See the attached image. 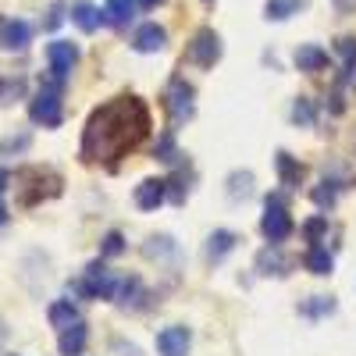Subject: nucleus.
I'll use <instances>...</instances> for the list:
<instances>
[{"label": "nucleus", "mask_w": 356, "mask_h": 356, "mask_svg": "<svg viewBox=\"0 0 356 356\" xmlns=\"http://www.w3.org/2000/svg\"><path fill=\"white\" fill-rule=\"evenodd\" d=\"M146 132H150L146 104L139 97H114L89 114V122L82 129L79 157L86 164H114L125 154H132L146 139Z\"/></svg>", "instance_id": "obj_1"}, {"label": "nucleus", "mask_w": 356, "mask_h": 356, "mask_svg": "<svg viewBox=\"0 0 356 356\" xmlns=\"http://www.w3.org/2000/svg\"><path fill=\"white\" fill-rule=\"evenodd\" d=\"M29 118L43 129H57L65 122V111H61V79L57 82H47L40 93L29 100Z\"/></svg>", "instance_id": "obj_2"}, {"label": "nucleus", "mask_w": 356, "mask_h": 356, "mask_svg": "<svg viewBox=\"0 0 356 356\" xmlns=\"http://www.w3.org/2000/svg\"><path fill=\"white\" fill-rule=\"evenodd\" d=\"M260 232H264V239L267 243H285L289 235H292V218L285 211V200L282 196H267L264 203V218H260Z\"/></svg>", "instance_id": "obj_3"}, {"label": "nucleus", "mask_w": 356, "mask_h": 356, "mask_svg": "<svg viewBox=\"0 0 356 356\" xmlns=\"http://www.w3.org/2000/svg\"><path fill=\"white\" fill-rule=\"evenodd\" d=\"M164 107H168L175 125L189 122V118L196 114V89L186 79H171L168 82V93H164Z\"/></svg>", "instance_id": "obj_4"}, {"label": "nucleus", "mask_w": 356, "mask_h": 356, "mask_svg": "<svg viewBox=\"0 0 356 356\" xmlns=\"http://www.w3.org/2000/svg\"><path fill=\"white\" fill-rule=\"evenodd\" d=\"M82 296H89V300H114V292H118V282L114 275L107 271V267L100 260H93L86 267V275H82V285H79Z\"/></svg>", "instance_id": "obj_5"}, {"label": "nucleus", "mask_w": 356, "mask_h": 356, "mask_svg": "<svg viewBox=\"0 0 356 356\" xmlns=\"http://www.w3.org/2000/svg\"><path fill=\"white\" fill-rule=\"evenodd\" d=\"M186 57L200 68H214L221 61V36L214 33V29H200V33L193 36V43H189V50H186Z\"/></svg>", "instance_id": "obj_6"}, {"label": "nucleus", "mask_w": 356, "mask_h": 356, "mask_svg": "<svg viewBox=\"0 0 356 356\" xmlns=\"http://www.w3.org/2000/svg\"><path fill=\"white\" fill-rule=\"evenodd\" d=\"M79 47L75 43H68V40H54L50 47H47V61H50V72H54V79H68L72 75V68L79 65Z\"/></svg>", "instance_id": "obj_7"}, {"label": "nucleus", "mask_w": 356, "mask_h": 356, "mask_svg": "<svg viewBox=\"0 0 356 356\" xmlns=\"http://www.w3.org/2000/svg\"><path fill=\"white\" fill-rule=\"evenodd\" d=\"M189 346H193V335H189V328H182V324H171V328H164L157 335L161 356H189Z\"/></svg>", "instance_id": "obj_8"}, {"label": "nucleus", "mask_w": 356, "mask_h": 356, "mask_svg": "<svg viewBox=\"0 0 356 356\" xmlns=\"http://www.w3.org/2000/svg\"><path fill=\"white\" fill-rule=\"evenodd\" d=\"M132 47H136L139 54H157V50H164V47H168L164 25H157V22L139 25V29H136V36H132Z\"/></svg>", "instance_id": "obj_9"}, {"label": "nucleus", "mask_w": 356, "mask_h": 356, "mask_svg": "<svg viewBox=\"0 0 356 356\" xmlns=\"http://www.w3.org/2000/svg\"><path fill=\"white\" fill-rule=\"evenodd\" d=\"M29 40H33V25H29V22L15 18V22H4V25H0V47H4L8 54L25 50Z\"/></svg>", "instance_id": "obj_10"}, {"label": "nucleus", "mask_w": 356, "mask_h": 356, "mask_svg": "<svg viewBox=\"0 0 356 356\" xmlns=\"http://www.w3.org/2000/svg\"><path fill=\"white\" fill-rule=\"evenodd\" d=\"M164 200H168V182L164 178H146V182L136 186V207L139 211H157Z\"/></svg>", "instance_id": "obj_11"}, {"label": "nucleus", "mask_w": 356, "mask_h": 356, "mask_svg": "<svg viewBox=\"0 0 356 356\" xmlns=\"http://www.w3.org/2000/svg\"><path fill=\"white\" fill-rule=\"evenodd\" d=\"M86 339H89L86 324H82V321H75V324H68V328H61L57 349H61V356H79V353L86 349Z\"/></svg>", "instance_id": "obj_12"}, {"label": "nucleus", "mask_w": 356, "mask_h": 356, "mask_svg": "<svg viewBox=\"0 0 356 356\" xmlns=\"http://www.w3.org/2000/svg\"><path fill=\"white\" fill-rule=\"evenodd\" d=\"M136 8H139V0H107L104 22L114 25V29H125V25L136 18Z\"/></svg>", "instance_id": "obj_13"}, {"label": "nucleus", "mask_w": 356, "mask_h": 356, "mask_svg": "<svg viewBox=\"0 0 356 356\" xmlns=\"http://www.w3.org/2000/svg\"><path fill=\"white\" fill-rule=\"evenodd\" d=\"M296 68L300 72H324L328 68V50H321L317 43H307L296 50Z\"/></svg>", "instance_id": "obj_14"}, {"label": "nucleus", "mask_w": 356, "mask_h": 356, "mask_svg": "<svg viewBox=\"0 0 356 356\" xmlns=\"http://www.w3.org/2000/svg\"><path fill=\"white\" fill-rule=\"evenodd\" d=\"M235 243H239V235H235V232H228V228H218L214 235H211V239H207V260H225L232 250H235Z\"/></svg>", "instance_id": "obj_15"}, {"label": "nucleus", "mask_w": 356, "mask_h": 356, "mask_svg": "<svg viewBox=\"0 0 356 356\" xmlns=\"http://www.w3.org/2000/svg\"><path fill=\"white\" fill-rule=\"evenodd\" d=\"M72 22L82 29V33H97V25L104 22V11L97 4H89V0H79L72 8Z\"/></svg>", "instance_id": "obj_16"}, {"label": "nucleus", "mask_w": 356, "mask_h": 356, "mask_svg": "<svg viewBox=\"0 0 356 356\" xmlns=\"http://www.w3.org/2000/svg\"><path fill=\"white\" fill-rule=\"evenodd\" d=\"M275 164H278V178H282V186H289V189H296L303 182V164L300 161H292V154H278L275 157Z\"/></svg>", "instance_id": "obj_17"}, {"label": "nucleus", "mask_w": 356, "mask_h": 356, "mask_svg": "<svg viewBox=\"0 0 356 356\" xmlns=\"http://www.w3.org/2000/svg\"><path fill=\"white\" fill-rule=\"evenodd\" d=\"M303 8H307V0H267L264 15H267V22H285L292 15H300Z\"/></svg>", "instance_id": "obj_18"}, {"label": "nucleus", "mask_w": 356, "mask_h": 356, "mask_svg": "<svg viewBox=\"0 0 356 356\" xmlns=\"http://www.w3.org/2000/svg\"><path fill=\"white\" fill-rule=\"evenodd\" d=\"M47 317H50L54 328H68V324H75V321H79V310H75V303H72V300H57V303H50Z\"/></svg>", "instance_id": "obj_19"}, {"label": "nucleus", "mask_w": 356, "mask_h": 356, "mask_svg": "<svg viewBox=\"0 0 356 356\" xmlns=\"http://www.w3.org/2000/svg\"><path fill=\"white\" fill-rule=\"evenodd\" d=\"M332 264H335V260H332V253L324 250V246L314 243V246L307 250V271H310V275H332Z\"/></svg>", "instance_id": "obj_20"}, {"label": "nucleus", "mask_w": 356, "mask_h": 356, "mask_svg": "<svg viewBox=\"0 0 356 356\" xmlns=\"http://www.w3.org/2000/svg\"><path fill=\"white\" fill-rule=\"evenodd\" d=\"M114 300L122 303V307H139V300H143V282H139V278H125V282H118Z\"/></svg>", "instance_id": "obj_21"}, {"label": "nucleus", "mask_w": 356, "mask_h": 356, "mask_svg": "<svg viewBox=\"0 0 356 356\" xmlns=\"http://www.w3.org/2000/svg\"><path fill=\"white\" fill-rule=\"evenodd\" d=\"M257 267H260V275H285V260H282V253L275 250V243H271V250H264L260 257H257Z\"/></svg>", "instance_id": "obj_22"}, {"label": "nucleus", "mask_w": 356, "mask_h": 356, "mask_svg": "<svg viewBox=\"0 0 356 356\" xmlns=\"http://www.w3.org/2000/svg\"><path fill=\"white\" fill-rule=\"evenodd\" d=\"M25 97V79H4L0 75V107H8Z\"/></svg>", "instance_id": "obj_23"}, {"label": "nucleus", "mask_w": 356, "mask_h": 356, "mask_svg": "<svg viewBox=\"0 0 356 356\" xmlns=\"http://www.w3.org/2000/svg\"><path fill=\"white\" fill-rule=\"evenodd\" d=\"M339 200V182H328V178H324V182L314 189V203L317 207H332Z\"/></svg>", "instance_id": "obj_24"}, {"label": "nucleus", "mask_w": 356, "mask_h": 356, "mask_svg": "<svg viewBox=\"0 0 356 356\" xmlns=\"http://www.w3.org/2000/svg\"><path fill=\"white\" fill-rule=\"evenodd\" d=\"M100 253L104 257H122L125 253V235L122 232H107L104 243H100Z\"/></svg>", "instance_id": "obj_25"}, {"label": "nucleus", "mask_w": 356, "mask_h": 356, "mask_svg": "<svg viewBox=\"0 0 356 356\" xmlns=\"http://www.w3.org/2000/svg\"><path fill=\"white\" fill-rule=\"evenodd\" d=\"M292 122H296V125H303V129H307V125H314V104H310V100H303V97L296 100V104H292Z\"/></svg>", "instance_id": "obj_26"}, {"label": "nucleus", "mask_w": 356, "mask_h": 356, "mask_svg": "<svg viewBox=\"0 0 356 356\" xmlns=\"http://www.w3.org/2000/svg\"><path fill=\"white\" fill-rule=\"evenodd\" d=\"M303 314H310V317L335 314V300H332V296H314V303H307V307H303Z\"/></svg>", "instance_id": "obj_27"}, {"label": "nucleus", "mask_w": 356, "mask_h": 356, "mask_svg": "<svg viewBox=\"0 0 356 356\" xmlns=\"http://www.w3.org/2000/svg\"><path fill=\"white\" fill-rule=\"evenodd\" d=\"M339 54H342V61H346V75H353L356 72V40L353 36L339 40Z\"/></svg>", "instance_id": "obj_28"}, {"label": "nucleus", "mask_w": 356, "mask_h": 356, "mask_svg": "<svg viewBox=\"0 0 356 356\" xmlns=\"http://www.w3.org/2000/svg\"><path fill=\"white\" fill-rule=\"evenodd\" d=\"M303 232H307V239H310V243H317L321 235L328 232V218H314V221H307V225H303Z\"/></svg>", "instance_id": "obj_29"}, {"label": "nucleus", "mask_w": 356, "mask_h": 356, "mask_svg": "<svg viewBox=\"0 0 356 356\" xmlns=\"http://www.w3.org/2000/svg\"><path fill=\"white\" fill-rule=\"evenodd\" d=\"M171 239L168 235H161V239H150V246H146V257H161V253H171Z\"/></svg>", "instance_id": "obj_30"}, {"label": "nucleus", "mask_w": 356, "mask_h": 356, "mask_svg": "<svg viewBox=\"0 0 356 356\" xmlns=\"http://www.w3.org/2000/svg\"><path fill=\"white\" fill-rule=\"evenodd\" d=\"M61 22H65V8H61V4H54V8L47 11V22H43V25H47V29H57Z\"/></svg>", "instance_id": "obj_31"}, {"label": "nucleus", "mask_w": 356, "mask_h": 356, "mask_svg": "<svg viewBox=\"0 0 356 356\" xmlns=\"http://www.w3.org/2000/svg\"><path fill=\"white\" fill-rule=\"evenodd\" d=\"M8 182H11V175H8L4 168H0V196H4V189H8Z\"/></svg>", "instance_id": "obj_32"}, {"label": "nucleus", "mask_w": 356, "mask_h": 356, "mask_svg": "<svg viewBox=\"0 0 356 356\" xmlns=\"http://www.w3.org/2000/svg\"><path fill=\"white\" fill-rule=\"evenodd\" d=\"M157 4H164V0H139V8H157Z\"/></svg>", "instance_id": "obj_33"}, {"label": "nucleus", "mask_w": 356, "mask_h": 356, "mask_svg": "<svg viewBox=\"0 0 356 356\" xmlns=\"http://www.w3.org/2000/svg\"><path fill=\"white\" fill-rule=\"evenodd\" d=\"M4 221H8V207H4V203H0V225H4Z\"/></svg>", "instance_id": "obj_34"}]
</instances>
